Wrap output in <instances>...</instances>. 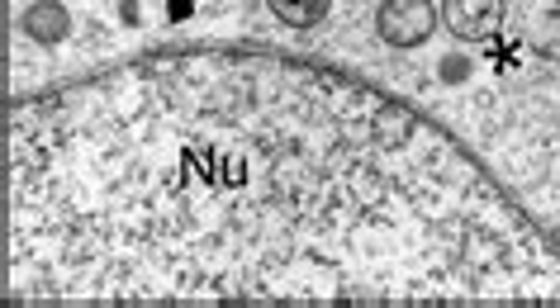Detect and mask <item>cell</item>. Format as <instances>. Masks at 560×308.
Listing matches in <instances>:
<instances>
[{
	"instance_id": "6da1fadb",
	"label": "cell",
	"mask_w": 560,
	"mask_h": 308,
	"mask_svg": "<svg viewBox=\"0 0 560 308\" xmlns=\"http://www.w3.org/2000/svg\"><path fill=\"white\" fill-rule=\"evenodd\" d=\"M10 299H541L560 257L418 109L276 52L10 105Z\"/></svg>"
},
{
	"instance_id": "7a4b0ae2",
	"label": "cell",
	"mask_w": 560,
	"mask_h": 308,
	"mask_svg": "<svg viewBox=\"0 0 560 308\" xmlns=\"http://www.w3.org/2000/svg\"><path fill=\"white\" fill-rule=\"evenodd\" d=\"M432 29H438L432 0H381V10H375V34L389 48H423Z\"/></svg>"
},
{
	"instance_id": "3957f363",
	"label": "cell",
	"mask_w": 560,
	"mask_h": 308,
	"mask_svg": "<svg viewBox=\"0 0 560 308\" xmlns=\"http://www.w3.org/2000/svg\"><path fill=\"white\" fill-rule=\"evenodd\" d=\"M442 24L460 44H485L509 24V0H442Z\"/></svg>"
},
{
	"instance_id": "277c9868",
	"label": "cell",
	"mask_w": 560,
	"mask_h": 308,
	"mask_svg": "<svg viewBox=\"0 0 560 308\" xmlns=\"http://www.w3.org/2000/svg\"><path fill=\"white\" fill-rule=\"evenodd\" d=\"M20 34L38 48H58V44H67V34H72V15H67L62 0H30L20 15Z\"/></svg>"
},
{
	"instance_id": "5b68a950",
	"label": "cell",
	"mask_w": 560,
	"mask_h": 308,
	"mask_svg": "<svg viewBox=\"0 0 560 308\" xmlns=\"http://www.w3.org/2000/svg\"><path fill=\"white\" fill-rule=\"evenodd\" d=\"M527 48L546 62H560V5H546L527 20Z\"/></svg>"
},
{
	"instance_id": "8992f818",
	"label": "cell",
	"mask_w": 560,
	"mask_h": 308,
	"mask_svg": "<svg viewBox=\"0 0 560 308\" xmlns=\"http://www.w3.org/2000/svg\"><path fill=\"white\" fill-rule=\"evenodd\" d=\"M271 5V15L280 24H290V29H318V24L328 20V10H332V0H266Z\"/></svg>"
},
{
	"instance_id": "52a82bcc",
	"label": "cell",
	"mask_w": 560,
	"mask_h": 308,
	"mask_svg": "<svg viewBox=\"0 0 560 308\" xmlns=\"http://www.w3.org/2000/svg\"><path fill=\"white\" fill-rule=\"evenodd\" d=\"M551 5H560V0H551Z\"/></svg>"
}]
</instances>
